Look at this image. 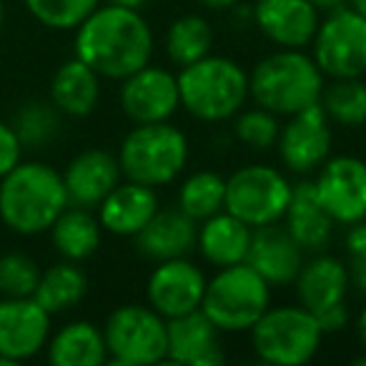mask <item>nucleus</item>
<instances>
[{"label":"nucleus","mask_w":366,"mask_h":366,"mask_svg":"<svg viewBox=\"0 0 366 366\" xmlns=\"http://www.w3.org/2000/svg\"><path fill=\"white\" fill-rule=\"evenodd\" d=\"M73 51L101 78L118 81L148 66L156 53V38L136 8L101 3L76 28Z\"/></svg>","instance_id":"1"},{"label":"nucleus","mask_w":366,"mask_h":366,"mask_svg":"<svg viewBox=\"0 0 366 366\" xmlns=\"http://www.w3.org/2000/svg\"><path fill=\"white\" fill-rule=\"evenodd\" d=\"M66 206L63 173L43 161H21L0 178V221L18 236L48 234Z\"/></svg>","instance_id":"2"},{"label":"nucleus","mask_w":366,"mask_h":366,"mask_svg":"<svg viewBox=\"0 0 366 366\" xmlns=\"http://www.w3.org/2000/svg\"><path fill=\"white\" fill-rule=\"evenodd\" d=\"M324 86L326 76L306 48H276L249 73V98L279 118L319 106Z\"/></svg>","instance_id":"3"},{"label":"nucleus","mask_w":366,"mask_h":366,"mask_svg":"<svg viewBox=\"0 0 366 366\" xmlns=\"http://www.w3.org/2000/svg\"><path fill=\"white\" fill-rule=\"evenodd\" d=\"M181 108L201 123L231 121L249 103V73L241 63L209 53L176 73Z\"/></svg>","instance_id":"4"},{"label":"nucleus","mask_w":366,"mask_h":366,"mask_svg":"<svg viewBox=\"0 0 366 366\" xmlns=\"http://www.w3.org/2000/svg\"><path fill=\"white\" fill-rule=\"evenodd\" d=\"M118 166L126 181H136L151 189L173 183L189 166V136L171 121L133 123L118 146Z\"/></svg>","instance_id":"5"},{"label":"nucleus","mask_w":366,"mask_h":366,"mask_svg":"<svg viewBox=\"0 0 366 366\" xmlns=\"http://www.w3.org/2000/svg\"><path fill=\"white\" fill-rule=\"evenodd\" d=\"M324 336L319 319L301 304L269 306L249 331L256 359L274 366L309 364Z\"/></svg>","instance_id":"6"},{"label":"nucleus","mask_w":366,"mask_h":366,"mask_svg":"<svg viewBox=\"0 0 366 366\" xmlns=\"http://www.w3.org/2000/svg\"><path fill=\"white\" fill-rule=\"evenodd\" d=\"M269 306L271 286L246 261L216 269L201 301V311L221 334H249Z\"/></svg>","instance_id":"7"},{"label":"nucleus","mask_w":366,"mask_h":366,"mask_svg":"<svg viewBox=\"0 0 366 366\" xmlns=\"http://www.w3.org/2000/svg\"><path fill=\"white\" fill-rule=\"evenodd\" d=\"M294 183L284 168L269 163L241 166L226 178L224 211L234 214L251 229L281 224L289 209Z\"/></svg>","instance_id":"8"},{"label":"nucleus","mask_w":366,"mask_h":366,"mask_svg":"<svg viewBox=\"0 0 366 366\" xmlns=\"http://www.w3.org/2000/svg\"><path fill=\"white\" fill-rule=\"evenodd\" d=\"M108 361L118 366H153L168 361V321L148 304H123L103 324Z\"/></svg>","instance_id":"9"},{"label":"nucleus","mask_w":366,"mask_h":366,"mask_svg":"<svg viewBox=\"0 0 366 366\" xmlns=\"http://www.w3.org/2000/svg\"><path fill=\"white\" fill-rule=\"evenodd\" d=\"M311 56L326 76L336 78H364L366 76V16L356 8L344 6L324 13L311 41Z\"/></svg>","instance_id":"10"},{"label":"nucleus","mask_w":366,"mask_h":366,"mask_svg":"<svg viewBox=\"0 0 366 366\" xmlns=\"http://www.w3.org/2000/svg\"><path fill=\"white\" fill-rule=\"evenodd\" d=\"M326 214L336 226L366 221V161L359 156H329L311 178Z\"/></svg>","instance_id":"11"},{"label":"nucleus","mask_w":366,"mask_h":366,"mask_svg":"<svg viewBox=\"0 0 366 366\" xmlns=\"http://www.w3.org/2000/svg\"><path fill=\"white\" fill-rule=\"evenodd\" d=\"M331 126L334 123L329 121L321 106H311L286 118V123H281L274 146L279 153L281 168L294 176H314L334 148V128Z\"/></svg>","instance_id":"12"},{"label":"nucleus","mask_w":366,"mask_h":366,"mask_svg":"<svg viewBox=\"0 0 366 366\" xmlns=\"http://www.w3.org/2000/svg\"><path fill=\"white\" fill-rule=\"evenodd\" d=\"M206 284H209L206 271L189 256L158 261L146 281V304L166 321L176 319L201 309Z\"/></svg>","instance_id":"13"},{"label":"nucleus","mask_w":366,"mask_h":366,"mask_svg":"<svg viewBox=\"0 0 366 366\" xmlns=\"http://www.w3.org/2000/svg\"><path fill=\"white\" fill-rule=\"evenodd\" d=\"M118 103L123 116L131 123L171 121L181 108L176 73L153 63L138 68L136 73L121 81Z\"/></svg>","instance_id":"14"},{"label":"nucleus","mask_w":366,"mask_h":366,"mask_svg":"<svg viewBox=\"0 0 366 366\" xmlns=\"http://www.w3.org/2000/svg\"><path fill=\"white\" fill-rule=\"evenodd\" d=\"M53 316L33 296L0 299V356L11 364L36 359L46 351Z\"/></svg>","instance_id":"15"},{"label":"nucleus","mask_w":366,"mask_h":366,"mask_svg":"<svg viewBox=\"0 0 366 366\" xmlns=\"http://www.w3.org/2000/svg\"><path fill=\"white\" fill-rule=\"evenodd\" d=\"M296 304L309 309L314 316H321L339 306H349V269L346 261L334 254H309L294 279Z\"/></svg>","instance_id":"16"},{"label":"nucleus","mask_w":366,"mask_h":366,"mask_svg":"<svg viewBox=\"0 0 366 366\" xmlns=\"http://www.w3.org/2000/svg\"><path fill=\"white\" fill-rule=\"evenodd\" d=\"M251 21L274 48H309L321 13L311 0H256Z\"/></svg>","instance_id":"17"},{"label":"nucleus","mask_w":366,"mask_h":366,"mask_svg":"<svg viewBox=\"0 0 366 366\" xmlns=\"http://www.w3.org/2000/svg\"><path fill=\"white\" fill-rule=\"evenodd\" d=\"M123 181L118 156L103 148H88L71 158L63 171L68 204L83 209H98L103 199Z\"/></svg>","instance_id":"18"},{"label":"nucleus","mask_w":366,"mask_h":366,"mask_svg":"<svg viewBox=\"0 0 366 366\" xmlns=\"http://www.w3.org/2000/svg\"><path fill=\"white\" fill-rule=\"evenodd\" d=\"M306 256L309 254L296 244V239L284 229V224H271L254 229V239H251L246 264L256 274L264 276L266 284L274 289V286L294 284Z\"/></svg>","instance_id":"19"},{"label":"nucleus","mask_w":366,"mask_h":366,"mask_svg":"<svg viewBox=\"0 0 366 366\" xmlns=\"http://www.w3.org/2000/svg\"><path fill=\"white\" fill-rule=\"evenodd\" d=\"M224 359L221 331L201 309L168 319V361L183 366H219Z\"/></svg>","instance_id":"20"},{"label":"nucleus","mask_w":366,"mask_h":366,"mask_svg":"<svg viewBox=\"0 0 366 366\" xmlns=\"http://www.w3.org/2000/svg\"><path fill=\"white\" fill-rule=\"evenodd\" d=\"M196 234H199V221L186 216L181 209H158L153 219L133 236L136 251L143 259L168 261L191 256L196 251Z\"/></svg>","instance_id":"21"},{"label":"nucleus","mask_w":366,"mask_h":366,"mask_svg":"<svg viewBox=\"0 0 366 366\" xmlns=\"http://www.w3.org/2000/svg\"><path fill=\"white\" fill-rule=\"evenodd\" d=\"M158 211L156 189L123 178L116 189L98 204L96 216L103 231L121 239H133Z\"/></svg>","instance_id":"22"},{"label":"nucleus","mask_w":366,"mask_h":366,"mask_svg":"<svg viewBox=\"0 0 366 366\" xmlns=\"http://www.w3.org/2000/svg\"><path fill=\"white\" fill-rule=\"evenodd\" d=\"M251 239H254V229L249 224L236 219L229 211H219L199 221L196 251L209 266L224 269V266L244 264L249 259Z\"/></svg>","instance_id":"23"},{"label":"nucleus","mask_w":366,"mask_h":366,"mask_svg":"<svg viewBox=\"0 0 366 366\" xmlns=\"http://www.w3.org/2000/svg\"><path fill=\"white\" fill-rule=\"evenodd\" d=\"M281 224L306 254H319V251L329 249L336 229L334 219L326 214L319 196H316L311 178L294 183V194H291L289 209H286Z\"/></svg>","instance_id":"24"},{"label":"nucleus","mask_w":366,"mask_h":366,"mask_svg":"<svg viewBox=\"0 0 366 366\" xmlns=\"http://www.w3.org/2000/svg\"><path fill=\"white\" fill-rule=\"evenodd\" d=\"M46 356L53 366H101L108 361V346L103 326L86 319L63 324L51 331Z\"/></svg>","instance_id":"25"},{"label":"nucleus","mask_w":366,"mask_h":366,"mask_svg":"<svg viewBox=\"0 0 366 366\" xmlns=\"http://www.w3.org/2000/svg\"><path fill=\"white\" fill-rule=\"evenodd\" d=\"M101 101V76L81 58H71L51 81V103L71 118H86Z\"/></svg>","instance_id":"26"},{"label":"nucleus","mask_w":366,"mask_h":366,"mask_svg":"<svg viewBox=\"0 0 366 366\" xmlns=\"http://www.w3.org/2000/svg\"><path fill=\"white\" fill-rule=\"evenodd\" d=\"M48 234H51V244L61 259L81 264L98 251L103 241V226L93 214V209L68 204L66 211L53 221Z\"/></svg>","instance_id":"27"},{"label":"nucleus","mask_w":366,"mask_h":366,"mask_svg":"<svg viewBox=\"0 0 366 366\" xmlns=\"http://www.w3.org/2000/svg\"><path fill=\"white\" fill-rule=\"evenodd\" d=\"M88 296V276L76 261L61 259L58 264L41 271V279L33 291V299L51 316L76 309Z\"/></svg>","instance_id":"28"},{"label":"nucleus","mask_w":366,"mask_h":366,"mask_svg":"<svg viewBox=\"0 0 366 366\" xmlns=\"http://www.w3.org/2000/svg\"><path fill=\"white\" fill-rule=\"evenodd\" d=\"M163 51L173 66H191L214 51V28L204 16L186 13L168 26Z\"/></svg>","instance_id":"29"},{"label":"nucleus","mask_w":366,"mask_h":366,"mask_svg":"<svg viewBox=\"0 0 366 366\" xmlns=\"http://www.w3.org/2000/svg\"><path fill=\"white\" fill-rule=\"evenodd\" d=\"M226 178L216 171H194L183 178L176 194V206L194 221H204L209 216L224 211Z\"/></svg>","instance_id":"30"},{"label":"nucleus","mask_w":366,"mask_h":366,"mask_svg":"<svg viewBox=\"0 0 366 366\" xmlns=\"http://www.w3.org/2000/svg\"><path fill=\"white\" fill-rule=\"evenodd\" d=\"M319 106L334 126H366V81L364 78H336L326 81Z\"/></svg>","instance_id":"31"},{"label":"nucleus","mask_w":366,"mask_h":366,"mask_svg":"<svg viewBox=\"0 0 366 366\" xmlns=\"http://www.w3.org/2000/svg\"><path fill=\"white\" fill-rule=\"evenodd\" d=\"M61 116L63 113L51 101H28L16 111L11 126L23 148H46L61 133Z\"/></svg>","instance_id":"32"},{"label":"nucleus","mask_w":366,"mask_h":366,"mask_svg":"<svg viewBox=\"0 0 366 366\" xmlns=\"http://www.w3.org/2000/svg\"><path fill=\"white\" fill-rule=\"evenodd\" d=\"M103 0H23L26 11L51 31H76Z\"/></svg>","instance_id":"33"},{"label":"nucleus","mask_w":366,"mask_h":366,"mask_svg":"<svg viewBox=\"0 0 366 366\" xmlns=\"http://www.w3.org/2000/svg\"><path fill=\"white\" fill-rule=\"evenodd\" d=\"M281 131V121L276 113L266 111L261 106L241 108L234 116V136L241 146H249L254 151H269L276 146V138Z\"/></svg>","instance_id":"34"},{"label":"nucleus","mask_w":366,"mask_h":366,"mask_svg":"<svg viewBox=\"0 0 366 366\" xmlns=\"http://www.w3.org/2000/svg\"><path fill=\"white\" fill-rule=\"evenodd\" d=\"M41 271L38 261L23 251L0 254V296H11V299L33 296Z\"/></svg>","instance_id":"35"},{"label":"nucleus","mask_w":366,"mask_h":366,"mask_svg":"<svg viewBox=\"0 0 366 366\" xmlns=\"http://www.w3.org/2000/svg\"><path fill=\"white\" fill-rule=\"evenodd\" d=\"M346 269H349L351 289L366 299V221L346 229L344 236Z\"/></svg>","instance_id":"36"},{"label":"nucleus","mask_w":366,"mask_h":366,"mask_svg":"<svg viewBox=\"0 0 366 366\" xmlns=\"http://www.w3.org/2000/svg\"><path fill=\"white\" fill-rule=\"evenodd\" d=\"M23 151L26 148H23L21 138L13 131L11 123L0 121V178L23 161Z\"/></svg>","instance_id":"37"},{"label":"nucleus","mask_w":366,"mask_h":366,"mask_svg":"<svg viewBox=\"0 0 366 366\" xmlns=\"http://www.w3.org/2000/svg\"><path fill=\"white\" fill-rule=\"evenodd\" d=\"M201 6L209 8V11H234V8L241 6V0H199Z\"/></svg>","instance_id":"38"},{"label":"nucleus","mask_w":366,"mask_h":366,"mask_svg":"<svg viewBox=\"0 0 366 366\" xmlns=\"http://www.w3.org/2000/svg\"><path fill=\"white\" fill-rule=\"evenodd\" d=\"M354 329H356V339H359L361 349L366 351V306H361V311L356 314Z\"/></svg>","instance_id":"39"},{"label":"nucleus","mask_w":366,"mask_h":366,"mask_svg":"<svg viewBox=\"0 0 366 366\" xmlns=\"http://www.w3.org/2000/svg\"><path fill=\"white\" fill-rule=\"evenodd\" d=\"M316 6V11L324 16V13H331V11H336V8H344V6H349V0H311Z\"/></svg>","instance_id":"40"},{"label":"nucleus","mask_w":366,"mask_h":366,"mask_svg":"<svg viewBox=\"0 0 366 366\" xmlns=\"http://www.w3.org/2000/svg\"><path fill=\"white\" fill-rule=\"evenodd\" d=\"M106 3H113V6H123V8H136V11H141L148 0H106Z\"/></svg>","instance_id":"41"},{"label":"nucleus","mask_w":366,"mask_h":366,"mask_svg":"<svg viewBox=\"0 0 366 366\" xmlns=\"http://www.w3.org/2000/svg\"><path fill=\"white\" fill-rule=\"evenodd\" d=\"M349 6L356 8V11H359L361 16H366V0H349Z\"/></svg>","instance_id":"42"},{"label":"nucleus","mask_w":366,"mask_h":366,"mask_svg":"<svg viewBox=\"0 0 366 366\" xmlns=\"http://www.w3.org/2000/svg\"><path fill=\"white\" fill-rule=\"evenodd\" d=\"M354 364H356V366H366V351H364V354H361V356H356Z\"/></svg>","instance_id":"43"},{"label":"nucleus","mask_w":366,"mask_h":366,"mask_svg":"<svg viewBox=\"0 0 366 366\" xmlns=\"http://www.w3.org/2000/svg\"><path fill=\"white\" fill-rule=\"evenodd\" d=\"M3 21H6V6H3V0H0V28H3Z\"/></svg>","instance_id":"44"},{"label":"nucleus","mask_w":366,"mask_h":366,"mask_svg":"<svg viewBox=\"0 0 366 366\" xmlns=\"http://www.w3.org/2000/svg\"><path fill=\"white\" fill-rule=\"evenodd\" d=\"M0 254H3V251H0Z\"/></svg>","instance_id":"45"}]
</instances>
